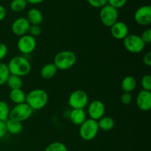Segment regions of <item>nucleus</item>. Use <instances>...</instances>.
I'll return each instance as SVG.
<instances>
[{
    "label": "nucleus",
    "mask_w": 151,
    "mask_h": 151,
    "mask_svg": "<svg viewBox=\"0 0 151 151\" xmlns=\"http://www.w3.org/2000/svg\"><path fill=\"white\" fill-rule=\"evenodd\" d=\"M7 65L10 75L20 78L27 76L31 71V64L29 61L22 55L13 57Z\"/></svg>",
    "instance_id": "obj_1"
},
{
    "label": "nucleus",
    "mask_w": 151,
    "mask_h": 151,
    "mask_svg": "<svg viewBox=\"0 0 151 151\" xmlns=\"http://www.w3.org/2000/svg\"><path fill=\"white\" fill-rule=\"evenodd\" d=\"M48 100V94L45 90L35 88L26 94L25 103L33 111L41 110L47 106Z\"/></svg>",
    "instance_id": "obj_2"
},
{
    "label": "nucleus",
    "mask_w": 151,
    "mask_h": 151,
    "mask_svg": "<svg viewBox=\"0 0 151 151\" xmlns=\"http://www.w3.org/2000/svg\"><path fill=\"white\" fill-rule=\"evenodd\" d=\"M77 56L75 52L70 50H63L56 54L53 63L58 70H67L75 66Z\"/></svg>",
    "instance_id": "obj_3"
},
{
    "label": "nucleus",
    "mask_w": 151,
    "mask_h": 151,
    "mask_svg": "<svg viewBox=\"0 0 151 151\" xmlns=\"http://www.w3.org/2000/svg\"><path fill=\"white\" fill-rule=\"evenodd\" d=\"M97 121L91 119H86L80 125L79 134L81 138L85 141H91L94 139L99 132Z\"/></svg>",
    "instance_id": "obj_4"
},
{
    "label": "nucleus",
    "mask_w": 151,
    "mask_h": 151,
    "mask_svg": "<svg viewBox=\"0 0 151 151\" xmlns=\"http://www.w3.org/2000/svg\"><path fill=\"white\" fill-rule=\"evenodd\" d=\"M123 45L129 52L138 54L143 51L146 44L139 35L137 34H128L123 39Z\"/></svg>",
    "instance_id": "obj_5"
},
{
    "label": "nucleus",
    "mask_w": 151,
    "mask_h": 151,
    "mask_svg": "<svg viewBox=\"0 0 151 151\" xmlns=\"http://www.w3.org/2000/svg\"><path fill=\"white\" fill-rule=\"evenodd\" d=\"M32 112L33 110L26 103L17 104L10 111L9 119L22 122L29 119L32 116Z\"/></svg>",
    "instance_id": "obj_6"
},
{
    "label": "nucleus",
    "mask_w": 151,
    "mask_h": 151,
    "mask_svg": "<svg viewBox=\"0 0 151 151\" xmlns=\"http://www.w3.org/2000/svg\"><path fill=\"white\" fill-rule=\"evenodd\" d=\"M100 19L102 24L107 27H111L118 22L119 13L117 9L114 8L109 4H106L100 8Z\"/></svg>",
    "instance_id": "obj_7"
},
{
    "label": "nucleus",
    "mask_w": 151,
    "mask_h": 151,
    "mask_svg": "<svg viewBox=\"0 0 151 151\" xmlns=\"http://www.w3.org/2000/svg\"><path fill=\"white\" fill-rule=\"evenodd\" d=\"M88 102V94L86 91L80 89L71 93L68 100V103L72 109H84Z\"/></svg>",
    "instance_id": "obj_8"
},
{
    "label": "nucleus",
    "mask_w": 151,
    "mask_h": 151,
    "mask_svg": "<svg viewBox=\"0 0 151 151\" xmlns=\"http://www.w3.org/2000/svg\"><path fill=\"white\" fill-rule=\"evenodd\" d=\"M17 47L21 53L24 55H29L35 50L36 47V40L35 38L30 35H22L19 38L17 42Z\"/></svg>",
    "instance_id": "obj_9"
},
{
    "label": "nucleus",
    "mask_w": 151,
    "mask_h": 151,
    "mask_svg": "<svg viewBox=\"0 0 151 151\" xmlns=\"http://www.w3.org/2000/svg\"><path fill=\"white\" fill-rule=\"evenodd\" d=\"M134 20L140 26H148L151 23V6L144 5L139 7L134 13Z\"/></svg>",
    "instance_id": "obj_10"
},
{
    "label": "nucleus",
    "mask_w": 151,
    "mask_h": 151,
    "mask_svg": "<svg viewBox=\"0 0 151 151\" xmlns=\"http://www.w3.org/2000/svg\"><path fill=\"white\" fill-rule=\"evenodd\" d=\"M106 111L104 103L98 100L91 102L88 106V114L90 119L98 121L103 117Z\"/></svg>",
    "instance_id": "obj_11"
},
{
    "label": "nucleus",
    "mask_w": 151,
    "mask_h": 151,
    "mask_svg": "<svg viewBox=\"0 0 151 151\" xmlns=\"http://www.w3.org/2000/svg\"><path fill=\"white\" fill-rule=\"evenodd\" d=\"M30 24L27 18L20 17L16 19L11 25L12 32L16 36H22L28 33Z\"/></svg>",
    "instance_id": "obj_12"
},
{
    "label": "nucleus",
    "mask_w": 151,
    "mask_h": 151,
    "mask_svg": "<svg viewBox=\"0 0 151 151\" xmlns=\"http://www.w3.org/2000/svg\"><path fill=\"white\" fill-rule=\"evenodd\" d=\"M137 106L139 110L147 111L151 109V91L142 90L137 97Z\"/></svg>",
    "instance_id": "obj_13"
},
{
    "label": "nucleus",
    "mask_w": 151,
    "mask_h": 151,
    "mask_svg": "<svg viewBox=\"0 0 151 151\" xmlns=\"http://www.w3.org/2000/svg\"><path fill=\"white\" fill-rule=\"evenodd\" d=\"M110 28L112 36L117 40H123L129 34L128 25L123 22L118 21Z\"/></svg>",
    "instance_id": "obj_14"
},
{
    "label": "nucleus",
    "mask_w": 151,
    "mask_h": 151,
    "mask_svg": "<svg viewBox=\"0 0 151 151\" xmlns=\"http://www.w3.org/2000/svg\"><path fill=\"white\" fill-rule=\"evenodd\" d=\"M27 19L30 25H40L44 20V16L41 10L37 8H32L27 12Z\"/></svg>",
    "instance_id": "obj_15"
},
{
    "label": "nucleus",
    "mask_w": 151,
    "mask_h": 151,
    "mask_svg": "<svg viewBox=\"0 0 151 151\" xmlns=\"http://www.w3.org/2000/svg\"><path fill=\"white\" fill-rule=\"evenodd\" d=\"M71 122L75 125H80L86 119V114L84 109H72L69 114Z\"/></svg>",
    "instance_id": "obj_16"
},
{
    "label": "nucleus",
    "mask_w": 151,
    "mask_h": 151,
    "mask_svg": "<svg viewBox=\"0 0 151 151\" xmlns=\"http://www.w3.org/2000/svg\"><path fill=\"white\" fill-rule=\"evenodd\" d=\"M5 126L7 132L10 133L13 135H17L22 131L23 125L21 122L14 120V119H8L5 122Z\"/></svg>",
    "instance_id": "obj_17"
},
{
    "label": "nucleus",
    "mask_w": 151,
    "mask_h": 151,
    "mask_svg": "<svg viewBox=\"0 0 151 151\" xmlns=\"http://www.w3.org/2000/svg\"><path fill=\"white\" fill-rule=\"evenodd\" d=\"M137 80L135 79V78L131 76V75L125 77L122 79V83H121V87H122V89L124 92L131 93V91L135 90V88H137Z\"/></svg>",
    "instance_id": "obj_18"
},
{
    "label": "nucleus",
    "mask_w": 151,
    "mask_h": 151,
    "mask_svg": "<svg viewBox=\"0 0 151 151\" xmlns=\"http://www.w3.org/2000/svg\"><path fill=\"white\" fill-rule=\"evenodd\" d=\"M9 97L10 100L16 105L25 103L26 100V94L22 88L10 90Z\"/></svg>",
    "instance_id": "obj_19"
},
{
    "label": "nucleus",
    "mask_w": 151,
    "mask_h": 151,
    "mask_svg": "<svg viewBox=\"0 0 151 151\" xmlns=\"http://www.w3.org/2000/svg\"><path fill=\"white\" fill-rule=\"evenodd\" d=\"M58 69L53 63H47L41 69V76L44 79L49 80L52 78L57 74Z\"/></svg>",
    "instance_id": "obj_20"
},
{
    "label": "nucleus",
    "mask_w": 151,
    "mask_h": 151,
    "mask_svg": "<svg viewBox=\"0 0 151 151\" xmlns=\"http://www.w3.org/2000/svg\"><path fill=\"white\" fill-rule=\"evenodd\" d=\"M99 129L103 131H111L114 127V120L112 117L109 116H103L97 121Z\"/></svg>",
    "instance_id": "obj_21"
},
{
    "label": "nucleus",
    "mask_w": 151,
    "mask_h": 151,
    "mask_svg": "<svg viewBox=\"0 0 151 151\" xmlns=\"http://www.w3.org/2000/svg\"><path fill=\"white\" fill-rule=\"evenodd\" d=\"M6 83L7 84V86L10 88V90L22 88V86H23V82H22V78L13 75H10Z\"/></svg>",
    "instance_id": "obj_22"
},
{
    "label": "nucleus",
    "mask_w": 151,
    "mask_h": 151,
    "mask_svg": "<svg viewBox=\"0 0 151 151\" xmlns=\"http://www.w3.org/2000/svg\"><path fill=\"white\" fill-rule=\"evenodd\" d=\"M27 5L26 0H12L10 4V10L15 13L23 11Z\"/></svg>",
    "instance_id": "obj_23"
},
{
    "label": "nucleus",
    "mask_w": 151,
    "mask_h": 151,
    "mask_svg": "<svg viewBox=\"0 0 151 151\" xmlns=\"http://www.w3.org/2000/svg\"><path fill=\"white\" fill-rule=\"evenodd\" d=\"M10 107L4 101H0V121L5 122L9 119Z\"/></svg>",
    "instance_id": "obj_24"
},
{
    "label": "nucleus",
    "mask_w": 151,
    "mask_h": 151,
    "mask_svg": "<svg viewBox=\"0 0 151 151\" xmlns=\"http://www.w3.org/2000/svg\"><path fill=\"white\" fill-rule=\"evenodd\" d=\"M10 75V73L9 72L7 65L0 62V86L4 85L7 83Z\"/></svg>",
    "instance_id": "obj_25"
},
{
    "label": "nucleus",
    "mask_w": 151,
    "mask_h": 151,
    "mask_svg": "<svg viewBox=\"0 0 151 151\" xmlns=\"http://www.w3.org/2000/svg\"><path fill=\"white\" fill-rule=\"evenodd\" d=\"M44 151H68V149L63 142H54L47 145Z\"/></svg>",
    "instance_id": "obj_26"
},
{
    "label": "nucleus",
    "mask_w": 151,
    "mask_h": 151,
    "mask_svg": "<svg viewBox=\"0 0 151 151\" xmlns=\"http://www.w3.org/2000/svg\"><path fill=\"white\" fill-rule=\"evenodd\" d=\"M141 86L142 90L151 91V77L150 75H145L142 77L141 80Z\"/></svg>",
    "instance_id": "obj_27"
},
{
    "label": "nucleus",
    "mask_w": 151,
    "mask_h": 151,
    "mask_svg": "<svg viewBox=\"0 0 151 151\" xmlns=\"http://www.w3.org/2000/svg\"><path fill=\"white\" fill-rule=\"evenodd\" d=\"M28 32L31 36L35 38V37L39 36L41 35V32H42V29H41L40 25H30Z\"/></svg>",
    "instance_id": "obj_28"
},
{
    "label": "nucleus",
    "mask_w": 151,
    "mask_h": 151,
    "mask_svg": "<svg viewBox=\"0 0 151 151\" xmlns=\"http://www.w3.org/2000/svg\"><path fill=\"white\" fill-rule=\"evenodd\" d=\"M88 3L93 7L102 8L105 5L108 4V0H87Z\"/></svg>",
    "instance_id": "obj_29"
},
{
    "label": "nucleus",
    "mask_w": 151,
    "mask_h": 151,
    "mask_svg": "<svg viewBox=\"0 0 151 151\" xmlns=\"http://www.w3.org/2000/svg\"><path fill=\"white\" fill-rule=\"evenodd\" d=\"M128 0H108V4L112 6L114 8H122L125 5Z\"/></svg>",
    "instance_id": "obj_30"
},
{
    "label": "nucleus",
    "mask_w": 151,
    "mask_h": 151,
    "mask_svg": "<svg viewBox=\"0 0 151 151\" xmlns=\"http://www.w3.org/2000/svg\"><path fill=\"white\" fill-rule=\"evenodd\" d=\"M132 99H133L132 94H131V93H128V92H124L120 97L121 103H122L123 105H125V106L129 105L130 103L132 102Z\"/></svg>",
    "instance_id": "obj_31"
},
{
    "label": "nucleus",
    "mask_w": 151,
    "mask_h": 151,
    "mask_svg": "<svg viewBox=\"0 0 151 151\" xmlns=\"http://www.w3.org/2000/svg\"><path fill=\"white\" fill-rule=\"evenodd\" d=\"M140 37H141L142 40L144 41L145 44H150L151 42V29L148 28V29H145Z\"/></svg>",
    "instance_id": "obj_32"
},
{
    "label": "nucleus",
    "mask_w": 151,
    "mask_h": 151,
    "mask_svg": "<svg viewBox=\"0 0 151 151\" xmlns=\"http://www.w3.org/2000/svg\"><path fill=\"white\" fill-rule=\"evenodd\" d=\"M7 51H8V49H7V45L4 43H0V62L6 57Z\"/></svg>",
    "instance_id": "obj_33"
},
{
    "label": "nucleus",
    "mask_w": 151,
    "mask_h": 151,
    "mask_svg": "<svg viewBox=\"0 0 151 151\" xmlns=\"http://www.w3.org/2000/svg\"><path fill=\"white\" fill-rule=\"evenodd\" d=\"M143 63L147 66H151V52H147L145 55L143 56Z\"/></svg>",
    "instance_id": "obj_34"
},
{
    "label": "nucleus",
    "mask_w": 151,
    "mask_h": 151,
    "mask_svg": "<svg viewBox=\"0 0 151 151\" xmlns=\"http://www.w3.org/2000/svg\"><path fill=\"white\" fill-rule=\"evenodd\" d=\"M6 134H7V130H6L5 122L0 121V139H1Z\"/></svg>",
    "instance_id": "obj_35"
},
{
    "label": "nucleus",
    "mask_w": 151,
    "mask_h": 151,
    "mask_svg": "<svg viewBox=\"0 0 151 151\" xmlns=\"http://www.w3.org/2000/svg\"><path fill=\"white\" fill-rule=\"evenodd\" d=\"M7 15V11L2 5L0 4V22L4 20Z\"/></svg>",
    "instance_id": "obj_36"
},
{
    "label": "nucleus",
    "mask_w": 151,
    "mask_h": 151,
    "mask_svg": "<svg viewBox=\"0 0 151 151\" xmlns=\"http://www.w3.org/2000/svg\"><path fill=\"white\" fill-rule=\"evenodd\" d=\"M26 1L27 2V4L29 3V4H41V3H42L45 0H26Z\"/></svg>",
    "instance_id": "obj_37"
},
{
    "label": "nucleus",
    "mask_w": 151,
    "mask_h": 151,
    "mask_svg": "<svg viewBox=\"0 0 151 151\" xmlns=\"http://www.w3.org/2000/svg\"><path fill=\"white\" fill-rule=\"evenodd\" d=\"M139 1H147V0H139Z\"/></svg>",
    "instance_id": "obj_38"
}]
</instances>
